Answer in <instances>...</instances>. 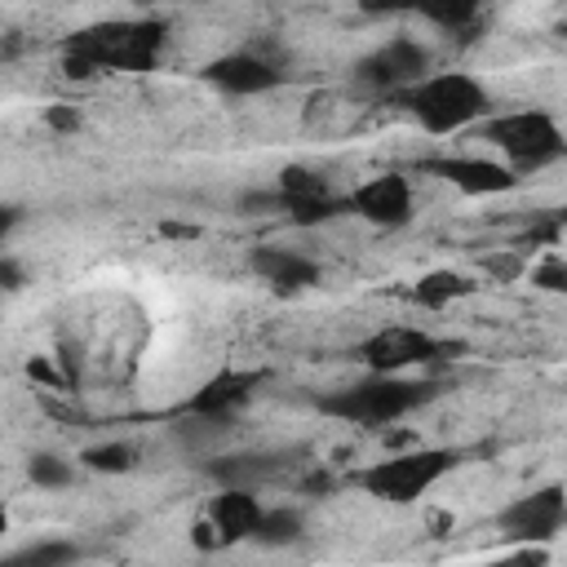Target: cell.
<instances>
[{"label": "cell", "instance_id": "cell-1", "mask_svg": "<svg viewBox=\"0 0 567 567\" xmlns=\"http://www.w3.org/2000/svg\"><path fill=\"white\" fill-rule=\"evenodd\" d=\"M164 49H168L164 18H106L66 35L62 66L75 80L93 71H155Z\"/></svg>", "mask_w": 567, "mask_h": 567}, {"label": "cell", "instance_id": "cell-2", "mask_svg": "<svg viewBox=\"0 0 567 567\" xmlns=\"http://www.w3.org/2000/svg\"><path fill=\"white\" fill-rule=\"evenodd\" d=\"M399 106L430 137H452V133H461V128H470L496 111L492 93L470 71H430L425 80H416L412 89L399 93Z\"/></svg>", "mask_w": 567, "mask_h": 567}, {"label": "cell", "instance_id": "cell-3", "mask_svg": "<svg viewBox=\"0 0 567 567\" xmlns=\"http://www.w3.org/2000/svg\"><path fill=\"white\" fill-rule=\"evenodd\" d=\"M434 394L430 381H416V377H403V372H368L363 381H350L332 394L319 399V412L323 416H337L346 425H394L403 416H412L416 408H425Z\"/></svg>", "mask_w": 567, "mask_h": 567}, {"label": "cell", "instance_id": "cell-4", "mask_svg": "<svg viewBox=\"0 0 567 567\" xmlns=\"http://www.w3.org/2000/svg\"><path fill=\"white\" fill-rule=\"evenodd\" d=\"M483 137L501 151V159L514 173H536V168H549L567 155V133H563L558 115L545 106L492 111L483 120Z\"/></svg>", "mask_w": 567, "mask_h": 567}, {"label": "cell", "instance_id": "cell-5", "mask_svg": "<svg viewBox=\"0 0 567 567\" xmlns=\"http://www.w3.org/2000/svg\"><path fill=\"white\" fill-rule=\"evenodd\" d=\"M456 465V452L452 447H412V452H390L372 465H363L350 483L359 492H368L372 501H385V505H412L421 501L430 487H439Z\"/></svg>", "mask_w": 567, "mask_h": 567}, {"label": "cell", "instance_id": "cell-6", "mask_svg": "<svg viewBox=\"0 0 567 567\" xmlns=\"http://www.w3.org/2000/svg\"><path fill=\"white\" fill-rule=\"evenodd\" d=\"M266 505L257 496V487H235V483H221L217 496H208L204 514L195 518L190 527V540L199 549H230L239 540H252L257 536V523H261Z\"/></svg>", "mask_w": 567, "mask_h": 567}, {"label": "cell", "instance_id": "cell-7", "mask_svg": "<svg viewBox=\"0 0 567 567\" xmlns=\"http://www.w3.org/2000/svg\"><path fill=\"white\" fill-rule=\"evenodd\" d=\"M567 523V487L540 483L496 509V536L518 545H549Z\"/></svg>", "mask_w": 567, "mask_h": 567}, {"label": "cell", "instance_id": "cell-8", "mask_svg": "<svg viewBox=\"0 0 567 567\" xmlns=\"http://www.w3.org/2000/svg\"><path fill=\"white\" fill-rule=\"evenodd\" d=\"M434 66H430V49L412 35H390L381 40L377 49H368L359 62H354V80L372 93H390L399 97L403 89H412L416 80H425Z\"/></svg>", "mask_w": 567, "mask_h": 567}, {"label": "cell", "instance_id": "cell-9", "mask_svg": "<svg viewBox=\"0 0 567 567\" xmlns=\"http://www.w3.org/2000/svg\"><path fill=\"white\" fill-rule=\"evenodd\" d=\"M443 350H447V346H443L434 332H425V328L385 323V328H377L372 337H363L354 354H359V363H363L368 372H412V368H421V363H434Z\"/></svg>", "mask_w": 567, "mask_h": 567}, {"label": "cell", "instance_id": "cell-10", "mask_svg": "<svg viewBox=\"0 0 567 567\" xmlns=\"http://www.w3.org/2000/svg\"><path fill=\"white\" fill-rule=\"evenodd\" d=\"M346 208L354 217H363L368 226H381V230H403L416 213V190L408 182V173H377L368 182H359L350 195H346Z\"/></svg>", "mask_w": 567, "mask_h": 567}, {"label": "cell", "instance_id": "cell-11", "mask_svg": "<svg viewBox=\"0 0 567 567\" xmlns=\"http://www.w3.org/2000/svg\"><path fill=\"white\" fill-rule=\"evenodd\" d=\"M421 173L443 177L470 199H492L518 186V173L505 159H487V155H434V159H421Z\"/></svg>", "mask_w": 567, "mask_h": 567}, {"label": "cell", "instance_id": "cell-12", "mask_svg": "<svg viewBox=\"0 0 567 567\" xmlns=\"http://www.w3.org/2000/svg\"><path fill=\"white\" fill-rule=\"evenodd\" d=\"M248 270H252L266 288H275L279 297H297V292H306V288H315V284L323 279V266H319L310 252L284 248V244H257V248L248 252Z\"/></svg>", "mask_w": 567, "mask_h": 567}, {"label": "cell", "instance_id": "cell-13", "mask_svg": "<svg viewBox=\"0 0 567 567\" xmlns=\"http://www.w3.org/2000/svg\"><path fill=\"white\" fill-rule=\"evenodd\" d=\"M204 80H208L213 89L230 93V97H261V93H270V89L284 84V71H279L275 62H266L261 53L239 49V53L213 58V62L204 66Z\"/></svg>", "mask_w": 567, "mask_h": 567}, {"label": "cell", "instance_id": "cell-14", "mask_svg": "<svg viewBox=\"0 0 567 567\" xmlns=\"http://www.w3.org/2000/svg\"><path fill=\"white\" fill-rule=\"evenodd\" d=\"M257 381H261V372L221 368V372H213V377L190 394L186 412H190V416H199V421H230V416L252 399Z\"/></svg>", "mask_w": 567, "mask_h": 567}, {"label": "cell", "instance_id": "cell-15", "mask_svg": "<svg viewBox=\"0 0 567 567\" xmlns=\"http://www.w3.org/2000/svg\"><path fill=\"white\" fill-rule=\"evenodd\" d=\"M470 292H474V284H470L461 270H447V266L425 270V275L412 284V301H416L421 310H447V306H456V301L470 297Z\"/></svg>", "mask_w": 567, "mask_h": 567}, {"label": "cell", "instance_id": "cell-16", "mask_svg": "<svg viewBox=\"0 0 567 567\" xmlns=\"http://www.w3.org/2000/svg\"><path fill=\"white\" fill-rule=\"evenodd\" d=\"M412 9L439 31H470L487 0H412Z\"/></svg>", "mask_w": 567, "mask_h": 567}, {"label": "cell", "instance_id": "cell-17", "mask_svg": "<svg viewBox=\"0 0 567 567\" xmlns=\"http://www.w3.org/2000/svg\"><path fill=\"white\" fill-rule=\"evenodd\" d=\"M301 532H306V518H301V509L297 505H279V509H266L261 514V523H257V545H297L301 540Z\"/></svg>", "mask_w": 567, "mask_h": 567}, {"label": "cell", "instance_id": "cell-18", "mask_svg": "<svg viewBox=\"0 0 567 567\" xmlns=\"http://www.w3.org/2000/svg\"><path fill=\"white\" fill-rule=\"evenodd\" d=\"M208 474H213L217 483L257 487L266 474H275V456H221L217 465H208Z\"/></svg>", "mask_w": 567, "mask_h": 567}, {"label": "cell", "instance_id": "cell-19", "mask_svg": "<svg viewBox=\"0 0 567 567\" xmlns=\"http://www.w3.org/2000/svg\"><path fill=\"white\" fill-rule=\"evenodd\" d=\"M27 478H31L35 487L62 492V487L75 483V465H71L66 456H58V452H35V456L27 461Z\"/></svg>", "mask_w": 567, "mask_h": 567}, {"label": "cell", "instance_id": "cell-20", "mask_svg": "<svg viewBox=\"0 0 567 567\" xmlns=\"http://www.w3.org/2000/svg\"><path fill=\"white\" fill-rule=\"evenodd\" d=\"M75 558H80V549H75L71 540H35V545L18 549L9 563H13V567H66V563H75Z\"/></svg>", "mask_w": 567, "mask_h": 567}, {"label": "cell", "instance_id": "cell-21", "mask_svg": "<svg viewBox=\"0 0 567 567\" xmlns=\"http://www.w3.org/2000/svg\"><path fill=\"white\" fill-rule=\"evenodd\" d=\"M80 461H84V470H93V474H128V470H133V447L115 439V443L84 447Z\"/></svg>", "mask_w": 567, "mask_h": 567}, {"label": "cell", "instance_id": "cell-22", "mask_svg": "<svg viewBox=\"0 0 567 567\" xmlns=\"http://www.w3.org/2000/svg\"><path fill=\"white\" fill-rule=\"evenodd\" d=\"M532 284L545 288V292H567V261L558 252H549L536 270H532Z\"/></svg>", "mask_w": 567, "mask_h": 567}, {"label": "cell", "instance_id": "cell-23", "mask_svg": "<svg viewBox=\"0 0 567 567\" xmlns=\"http://www.w3.org/2000/svg\"><path fill=\"white\" fill-rule=\"evenodd\" d=\"M363 13H394V9H412V0H354Z\"/></svg>", "mask_w": 567, "mask_h": 567}, {"label": "cell", "instance_id": "cell-24", "mask_svg": "<svg viewBox=\"0 0 567 567\" xmlns=\"http://www.w3.org/2000/svg\"><path fill=\"white\" fill-rule=\"evenodd\" d=\"M4 288H18V266L4 257Z\"/></svg>", "mask_w": 567, "mask_h": 567}, {"label": "cell", "instance_id": "cell-25", "mask_svg": "<svg viewBox=\"0 0 567 567\" xmlns=\"http://www.w3.org/2000/svg\"><path fill=\"white\" fill-rule=\"evenodd\" d=\"M137 4H159V0H137Z\"/></svg>", "mask_w": 567, "mask_h": 567}]
</instances>
